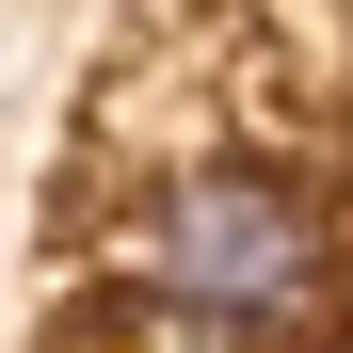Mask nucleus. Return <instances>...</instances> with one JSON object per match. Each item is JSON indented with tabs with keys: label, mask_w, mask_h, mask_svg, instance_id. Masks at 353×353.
I'll list each match as a JSON object with an SVG mask.
<instances>
[{
	"label": "nucleus",
	"mask_w": 353,
	"mask_h": 353,
	"mask_svg": "<svg viewBox=\"0 0 353 353\" xmlns=\"http://www.w3.org/2000/svg\"><path fill=\"white\" fill-rule=\"evenodd\" d=\"M129 289L145 305H176V321H241V337H273V321H305L321 305V225H305V193L289 176H257V161H176L161 193L129 209Z\"/></svg>",
	"instance_id": "f257e3e1"
},
{
	"label": "nucleus",
	"mask_w": 353,
	"mask_h": 353,
	"mask_svg": "<svg viewBox=\"0 0 353 353\" xmlns=\"http://www.w3.org/2000/svg\"><path fill=\"white\" fill-rule=\"evenodd\" d=\"M112 353H273V337H241V321H176V305H145Z\"/></svg>",
	"instance_id": "f03ea898"
}]
</instances>
